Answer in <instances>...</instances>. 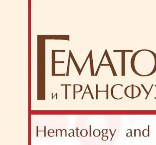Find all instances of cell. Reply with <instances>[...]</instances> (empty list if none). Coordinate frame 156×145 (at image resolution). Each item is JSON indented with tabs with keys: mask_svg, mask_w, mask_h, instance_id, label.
Listing matches in <instances>:
<instances>
[{
	"mask_svg": "<svg viewBox=\"0 0 156 145\" xmlns=\"http://www.w3.org/2000/svg\"><path fill=\"white\" fill-rule=\"evenodd\" d=\"M65 75V74H61V75H59V74H57V75Z\"/></svg>",
	"mask_w": 156,
	"mask_h": 145,
	"instance_id": "obj_7",
	"label": "cell"
},
{
	"mask_svg": "<svg viewBox=\"0 0 156 145\" xmlns=\"http://www.w3.org/2000/svg\"><path fill=\"white\" fill-rule=\"evenodd\" d=\"M58 130H60L61 131V137H62V131H63V130H64V129H63V130H61V129H58Z\"/></svg>",
	"mask_w": 156,
	"mask_h": 145,
	"instance_id": "obj_5",
	"label": "cell"
},
{
	"mask_svg": "<svg viewBox=\"0 0 156 145\" xmlns=\"http://www.w3.org/2000/svg\"><path fill=\"white\" fill-rule=\"evenodd\" d=\"M56 137H57L58 136V129H56Z\"/></svg>",
	"mask_w": 156,
	"mask_h": 145,
	"instance_id": "obj_6",
	"label": "cell"
},
{
	"mask_svg": "<svg viewBox=\"0 0 156 145\" xmlns=\"http://www.w3.org/2000/svg\"><path fill=\"white\" fill-rule=\"evenodd\" d=\"M44 137H46V126H44Z\"/></svg>",
	"mask_w": 156,
	"mask_h": 145,
	"instance_id": "obj_3",
	"label": "cell"
},
{
	"mask_svg": "<svg viewBox=\"0 0 156 145\" xmlns=\"http://www.w3.org/2000/svg\"><path fill=\"white\" fill-rule=\"evenodd\" d=\"M38 126H37V137H38Z\"/></svg>",
	"mask_w": 156,
	"mask_h": 145,
	"instance_id": "obj_4",
	"label": "cell"
},
{
	"mask_svg": "<svg viewBox=\"0 0 156 145\" xmlns=\"http://www.w3.org/2000/svg\"><path fill=\"white\" fill-rule=\"evenodd\" d=\"M66 85V99H67V85Z\"/></svg>",
	"mask_w": 156,
	"mask_h": 145,
	"instance_id": "obj_2",
	"label": "cell"
},
{
	"mask_svg": "<svg viewBox=\"0 0 156 145\" xmlns=\"http://www.w3.org/2000/svg\"><path fill=\"white\" fill-rule=\"evenodd\" d=\"M90 54H89V55H88V57H87V58L84 64H83V66L82 68V69L81 70L80 72H82V71L83 69V67H84L87 61V60H88V58H89V56H90Z\"/></svg>",
	"mask_w": 156,
	"mask_h": 145,
	"instance_id": "obj_1",
	"label": "cell"
}]
</instances>
